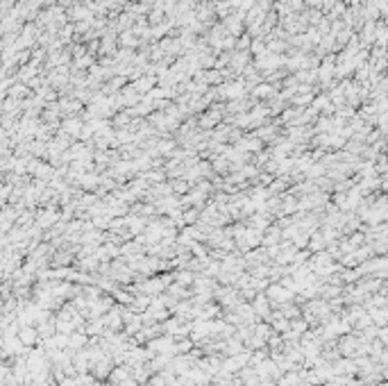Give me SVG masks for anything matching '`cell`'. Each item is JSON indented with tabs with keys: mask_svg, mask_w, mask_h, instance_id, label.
I'll return each mask as SVG.
<instances>
[{
	"mask_svg": "<svg viewBox=\"0 0 388 386\" xmlns=\"http://www.w3.org/2000/svg\"><path fill=\"white\" fill-rule=\"evenodd\" d=\"M186 386H196V384H186Z\"/></svg>",
	"mask_w": 388,
	"mask_h": 386,
	"instance_id": "cell-1",
	"label": "cell"
}]
</instances>
